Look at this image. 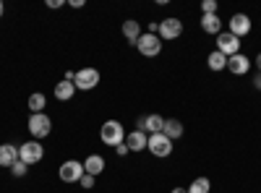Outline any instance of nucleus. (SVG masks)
Returning <instances> with one entry per match:
<instances>
[{
  "mask_svg": "<svg viewBox=\"0 0 261 193\" xmlns=\"http://www.w3.org/2000/svg\"><path fill=\"white\" fill-rule=\"evenodd\" d=\"M139 128L146 133V136H151V133H162V128H165V118L162 115H146V118H141L139 120Z\"/></svg>",
  "mask_w": 261,
  "mask_h": 193,
  "instance_id": "f8f14e48",
  "label": "nucleus"
},
{
  "mask_svg": "<svg viewBox=\"0 0 261 193\" xmlns=\"http://www.w3.org/2000/svg\"><path fill=\"white\" fill-rule=\"evenodd\" d=\"M13 162H18V146L0 144V167H13Z\"/></svg>",
  "mask_w": 261,
  "mask_h": 193,
  "instance_id": "2eb2a0df",
  "label": "nucleus"
},
{
  "mask_svg": "<svg viewBox=\"0 0 261 193\" xmlns=\"http://www.w3.org/2000/svg\"><path fill=\"white\" fill-rule=\"evenodd\" d=\"M79 185H81V188H86V190H89V188H94V178L84 173V175H81V180H79Z\"/></svg>",
  "mask_w": 261,
  "mask_h": 193,
  "instance_id": "393cba45",
  "label": "nucleus"
},
{
  "mask_svg": "<svg viewBox=\"0 0 261 193\" xmlns=\"http://www.w3.org/2000/svg\"><path fill=\"white\" fill-rule=\"evenodd\" d=\"M206 66H209V71H225L227 68V58L220 50H212L209 58H206Z\"/></svg>",
  "mask_w": 261,
  "mask_h": 193,
  "instance_id": "aec40b11",
  "label": "nucleus"
},
{
  "mask_svg": "<svg viewBox=\"0 0 261 193\" xmlns=\"http://www.w3.org/2000/svg\"><path fill=\"white\" fill-rule=\"evenodd\" d=\"M45 107H47V97H45V94L34 92V94L29 97V110H32V115H34V113H45Z\"/></svg>",
  "mask_w": 261,
  "mask_h": 193,
  "instance_id": "412c9836",
  "label": "nucleus"
},
{
  "mask_svg": "<svg viewBox=\"0 0 261 193\" xmlns=\"http://www.w3.org/2000/svg\"><path fill=\"white\" fill-rule=\"evenodd\" d=\"M146 149H149V152L154 154V157L165 159V157L172 154V141H170L165 133H151L149 141H146Z\"/></svg>",
  "mask_w": 261,
  "mask_h": 193,
  "instance_id": "20e7f679",
  "label": "nucleus"
},
{
  "mask_svg": "<svg viewBox=\"0 0 261 193\" xmlns=\"http://www.w3.org/2000/svg\"><path fill=\"white\" fill-rule=\"evenodd\" d=\"M146 141H149V136L141 131V128L125 133V146L130 149V152H144V149H146Z\"/></svg>",
  "mask_w": 261,
  "mask_h": 193,
  "instance_id": "ddd939ff",
  "label": "nucleus"
},
{
  "mask_svg": "<svg viewBox=\"0 0 261 193\" xmlns=\"http://www.w3.org/2000/svg\"><path fill=\"white\" fill-rule=\"evenodd\" d=\"M3 13H6V6H3V0H0V18H3Z\"/></svg>",
  "mask_w": 261,
  "mask_h": 193,
  "instance_id": "7c9ffc66",
  "label": "nucleus"
},
{
  "mask_svg": "<svg viewBox=\"0 0 261 193\" xmlns=\"http://www.w3.org/2000/svg\"><path fill=\"white\" fill-rule=\"evenodd\" d=\"M123 37L130 42V45H136L139 37H141V26H139V21H134V18L123 21Z\"/></svg>",
  "mask_w": 261,
  "mask_h": 193,
  "instance_id": "6ab92c4d",
  "label": "nucleus"
},
{
  "mask_svg": "<svg viewBox=\"0 0 261 193\" xmlns=\"http://www.w3.org/2000/svg\"><path fill=\"white\" fill-rule=\"evenodd\" d=\"M160 39L162 42H172V39H178L183 34V21L175 18V16H170V18H162L160 21Z\"/></svg>",
  "mask_w": 261,
  "mask_h": 193,
  "instance_id": "423d86ee",
  "label": "nucleus"
},
{
  "mask_svg": "<svg viewBox=\"0 0 261 193\" xmlns=\"http://www.w3.org/2000/svg\"><path fill=\"white\" fill-rule=\"evenodd\" d=\"M73 84H76V89H81V92H92V89H97V84H99V71L97 68H81V71H76Z\"/></svg>",
  "mask_w": 261,
  "mask_h": 193,
  "instance_id": "0eeeda50",
  "label": "nucleus"
},
{
  "mask_svg": "<svg viewBox=\"0 0 261 193\" xmlns=\"http://www.w3.org/2000/svg\"><path fill=\"white\" fill-rule=\"evenodd\" d=\"M136 47H139V52H141L144 58H154V55L162 52V39H160V34H149V32H146V34L139 37Z\"/></svg>",
  "mask_w": 261,
  "mask_h": 193,
  "instance_id": "39448f33",
  "label": "nucleus"
},
{
  "mask_svg": "<svg viewBox=\"0 0 261 193\" xmlns=\"http://www.w3.org/2000/svg\"><path fill=\"white\" fill-rule=\"evenodd\" d=\"M201 11H204V16L217 13V0H204V3H201Z\"/></svg>",
  "mask_w": 261,
  "mask_h": 193,
  "instance_id": "b1692460",
  "label": "nucleus"
},
{
  "mask_svg": "<svg viewBox=\"0 0 261 193\" xmlns=\"http://www.w3.org/2000/svg\"><path fill=\"white\" fill-rule=\"evenodd\" d=\"M201 29L206 34H222V21L217 13H209V16H201Z\"/></svg>",
  "mask_w": 261,
  "mask_h": 193,
  "instance_id": "a211bd4d",
  "label": "nucleus"
},
{
  "mask_svg": "<svg viewBox=\"0 0 261 193\" xmlns=\"http://www.w3.org/2000/svg\"><path fill=\"white\" fill-rule=\"evenodd\" d=\"M227 24H230V34H235L238 39L246 37V34L251 32V18H248L246 13H232Z\"/></svg>",
  "mask_w": 261,
  "mask_h": 193,
  "instance_id": "9d476101",
  "label": "nucleus"
},
{
  "mask_svg": "<svg viewBox=\"0 0 261 193\" xmlns=\"http://www.w3.org/2000/svg\"><path fill=\"white\" fill-rule=\"evenodd\" d=\"M58 175L63 183H79L81 175H84V162L79 159H68V162H63L60 170H58Z\"/></svg>",
  "mask_w": 261,
  "mask_h": 193,
  "instance_id": "6e6552de",
  "label": "nucleus"
},
{
  "mask_svg": "<svg viewBox=\"0 0 261 193\" xmlns=\"http://www.w3.org/2000/svg\"><path fill=\"white\" fill-rule=\"evenodd\" d=\"M253 87H256V89H261V73H258V76L253 78Z\"/></svg>",
  "mask_w": 261,
  "mask_h": 193,
  "instance_id": "cd10ccee",
  "label": "nucleus"
},
{
  "mask_svg": "<svg viewBox=\"0 0 261 193\" xmlns=\"http://www.w3.org/2000/svg\"><path fill=\"white\" fill-rule=\"evenodd\" d=\"M209 190H212L209 178H196V180L188 185V193H209Z\"/></svg>",
  "mask_w": 261,
  "mask_h": 193,
  "instance_id": "4be33fe9",
  "label": "nucleus"
},
{
  "mask_svg": "<svg viewBox=\"0 0 261 193\" xmlns=\"http://www.w3.org/2000/svg\"><path fill=\"white\" fill-rule=\"evenodd\" d=\"M27 170H29V164H24V162L18 159V162H13V167H11V173H13L16 178H24V175H27Z\"/></svg>",
  "mask_w": 261,
  "mask_h": 193,
  "instance_id": "5701e85b",
  "label": "nucleus"
},
{
  "mask_svg": "<svg viewBox=\"0 0 261 193\" xmlns=\"http://www.w3.org/2000/svg\"><path fill=\"white\" fill-rule=\"evenodd\" d=\"M162 133H165L170 141L180 139V136H183V123H180L178 118H167V120H165V128H162Z\"/></svg>",
  "mask_w": 261,
  "mask_h": 193,
  "instance_id": "f3484780",
  "label": "nucleus"
},
{
  "mask_svg": "<svg viewBox=\"0 0 261 193\" xmlns=\"http://www.w3.org/2000/svg\"><path fill=\"white\" fill-rule=\"evenodd\" d=\"M217 50H220L225 58L238 55L241 52V39H238L235 34H230V32H222V34H217Z\"/></svg>",
  "mask_w": 261,
  "mask_h": 193,
  "instance_id": "1a4fd4ad",
  "label": "nucleus"
},
{
  "mask_svg": "<svg viewBox=\"0 0 261 193\" xmlns=\"http://www.w3.org/2000/svg\"><path fill=\"white\" fill-rule=\"evenodd\" d=\"M227 71L232 76H246L251 71V60L243 55V52H238V55H230L227 58Z\"/></svg>",
  "mask_w": 261,
  "mask_h": 193,
  "instance_id": "9b49d317",
  "label": "nucleus"
},
{
  "mask_svg": "<svg viewBox=\"0 0 261 193\" xmlns=\"http://www.w3.org/2000/svg\"><path fill=\"white\" fill-rule=\"evenodd\" d=\"M99 139H102V144H107V146L123 144V141H125V128H123V123H120V120H107V123H102Z\"/></svg>",
  "mask_w": 261,
  "mask_h": 193,
  "instance_id": "f257e3e1",
  "label": "nucleus"
},
{
  "mask_svg": "<svg viewBox=\"0 0 261 193\" xmlns=\"http://www.w3.org/2000/svg\"><path fill=\"white\" fill-rule=\"evenodd\" d=\"M102 170H105V157L102 154H89L84 159V173L86 175L97 178V175H102Z\"/></svg>",
  "mask_w": 261,
  "mask_h": 193,
  "instance_id": "4468645a",
  "label": "nucleus"
},
{
  "mask_svg": "<svg viewBox=\"0 0 261 193\" xmlns=\"http://www.w3.org/2000/svg\"><path fill=\"white\" fill-rule=\"evenodd\" d=\"M115 152H118V157H125V154L130 152V149H128V146H125V141H123V144H118V146H115Z\"/></svg>",
  "mask_w": 261,
  "mask_h": 193,
  "instance_id": "a878e982",
  "label": "nucleus"
},
{
  "mask_svg": "<svg viewBox=\"0 0 261 193\" xmlns=\"http://www.w3.org/2000/svg\"><path fill=\"white\" fill-rule=\"evenodd\" d=\"M256 68H258V73H261V52L256 55Z\"/></svg>",
  "mask_w": 261,
  "mask_h": 193,
  "instance_id": "c85d7f7f",
  "label": "nucleus"
},
{
  "mask_svg": "<svg viewBox=\"0 0 261 193\" xmlns=\"http://www.w3.org/2000/svg\"><path fill=\"white\" fill-rule=\"evenodd\" d=\"M63 0H47V8H63Z\"/></svg>",
  "mask_w": 261,
  "mask_h": 193,
  "instance_id": "bb28decb",
  "label": "nucleus"
},
{
  "mask_svg": "<svg viewBox=\"0 0 261 193\" xmlns=\"http://www.w3.org/2000/svg\"><path fill=\"white\" fill-rule=\"evenodd\" d=\"M76 92H79V89H76L73 81H60V84H55V99H60V102H71Z\"/></svg>",
  "mask_w": 261,
  "mask_h": 193,
  "instance_id": "dca6fc26",
  "label": "nucleus"
},
{
  "mask_svg": "<svg viewBox=\"0 0 261 193\" xmlns=\"http://www.w3.org/2000/svg\"><path fill=\"white\" fill-rule=\"evenodd\" d=\"M42 157H45V146L34 139L18 146V159L24 164H37V162H42Z\"/></svg>",
  "mask_w": 261,
  "mask_h": 193,
  "instance_id": "7ed1b4c3",
  "label": "nucleus"
},
{
  "mask_svg": "<svg viewBox=\"0 0 261 193\" xmlns=\"http://www.w3.org/2000/svg\"><path fill=\"white\" fill-rule=\"evenodd\" d=\"M29 133L34 136V141H39V139H45V136H50V131H53V120H50V115L47 113H34L32 118H29Z\"/></svg>",
  "mask_w": 261,
  "mask_h": 193,
  "instance_id": "f03ea898",
  "label": "nucleus"
},
{
  "mask_svg": "<svg viewBox=\"0 0 261 193\" xmlns=\"http://www.w3.org/2000/svg\"><path fill=\"white\" fill-rule=\"evenodd\" d=\"M172 193H188V188H172Z\"/></svg>",
  "mask_w": 261,
  "mask_h": 193,
  "instance_id": "c756f323",
  "label": "nucleus"
}]
</instances>
